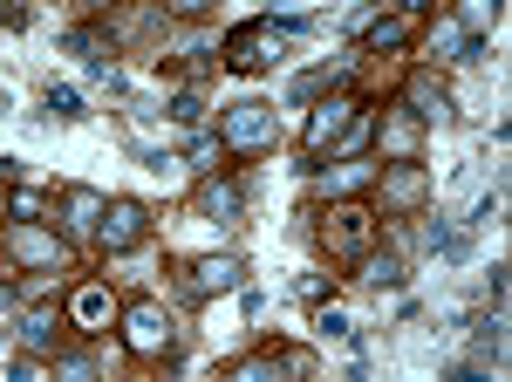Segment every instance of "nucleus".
Here are the masks:
<instances>
[{"label": "nucleus", "instance_id": "obj_10", "mask_svg": "<svg viewBox=\"0 0 512 382\" xmlns=\"http://www.w3.org/2000/svg\"><path fill=\"white\" fill-rule=\"evenodd\" d=\"M7 253L14 260H28V267H62L69 253H62V239H48L41 226H14L7 232Z\"/></svg>", "mask_w": 512, "mask_h": 382}, {"label": "nucleus", "instance_id": "obj_25", "mask_svg": "<svg viewBox=\"0 0 512 382\" xmlns=\"http://www.w3.org/2000/svg\"><path fill=\"white\" fill-rule=\"evenodd\" d=\"M55 382H96V376H89V362H62V376H55Z\"/></svg>", "mask_w": 512, "mask_h": 382}, {"label": "nucleus", "instance_id": "obj_18", "mask_svg": "<svg viewBox=\"0 0 512 382\" xmlns=\"http://www.w3.org/2000/svg\"><path fill=\"white\" fill-rule=\"evenodd\" d=\"M362 41H369V48H403V41H410V28H403V21H369V28H362Z\"/></svg>", "mask_w": 512, "mask_h": 382}, {"label": "nucleus", "instance_id": "obj_24", "mask_svg": "<svg viewBox=\"0 0 512 382\" xmlns=\"http://www.w3.org/2000/svg\"><path fill=\"white\" fill-rule=\"evenodd\" d=\"M178 123H205V103L198 96H178Z\"/></svg>", "mask_w": 512, "mask_h": 382}, {"label": "nucleus", "instance_id": "obj_16", "mask_svg": "<svg viewBox=\"0 0 512 382\" xmlns=\"http://www.w3.org/2000/svg\"><path fill=\"white\" fill-rule=\"evenodd\" d=\"M499 355H506V321L492 314V321L478 328V362H472V369H485V362H499Z\"/></svg>", "mask_w": 512, "mask_h": 382}, {"label": "nucleus", "instance_id": "obj_8", "mask_svg": "<svg viewBox=\"0 0 512 382\" xmlns=\"http://www.w3.org/2000/svg\"><path fill=\"white\" fill-rule=\"evenodd\" d=\"M424 171H417V164H390V171H383V212H417V205H424Z\"/></svg>", "mask_w": 512, "mask_h": 382}, {"label": "nucleus", "instance_id": "obj_13", "mask_svg": "<svg viewBox=\"0 0 512 382\" xmlns=\"http://www.w3.org/2000/svg\"><path fill=\"white\" fill-rule=\"evenodd\" d=\"M410 103H417V123H437V116H451V96H444V89H437L431 76H410Z\"/></svg>", "mask_w": 512, "mask_h": 382}, {"label": "nucleus", "instance_id": "obj_1", "mask_svg": "<svg viewBox=\"0 0 512 382\" xmlns=\"http://www.w3.org/2000/svg\"><path fill=\"white\" fill-rule=\"evenodd\" d=\"M369 239H376V212L355 205V198H342V205L328 212V226H321L328 260H369Z\"/></svg>", "mask_w": 512, "mask_h": 382}, {"label": "nucleus", "instance_id": "obj_14", "mask_svg": "<svg viewBox=\"0 0 512 382\" xmlns=\"http://www.w3.org/2000/svg\"><path fill=\"white\" fill-rule=\"evenodd\" d=\"M62 205H69V226H76V232H96V226H103V212H110L103 191H69Z\"/></svg>", "mask_w": 512, "mask_h": 382}, {"label": "nucleus", "instance_id": "obj_5", "mask_svg": "<svg viewBox=\"0 0 512 382\" xmlns=\"http://www.w3.org/2000/svg\"><path fill=\"white\" fill-rule=\"evenodd\" d=\"M96 232H103V246H110V253H130V246L151 232V212H144L137 198H117V205L103 212V226H96Z\"/></svg>", "mask_w": 512, "mask_h": 382}, {"label": "nucleus", "instance_id": "obj_2", "mask_svg": "<svg viewBox=\"0 0 512 382\" xmlns=\"http://www.w3.org/2000/svg\"><path fill=\"white\" fill-rule=\"evenodd\" d=\"M274 144V110L267 103H233L219 116V151H267Z\"/></svg>", "mask_w": 512, "mask_h": 382}, {"label": "nucleus", "instance_id": "obj_3", "mask_svg": "<svg viewBox=\"0 0 512 382\" xmlns=\"http://www.w3.org/2000/svg\"><path fill=\"white\" fill-rule=\"evenodd\" d=\"M123 342L137 348V355H164L171 348V314L158 301H130L123 307Z\"/></svg>", "mask_w": 512, "mask_h": 382}, {"label": "nucleus", "instance_id": "obj_7", "mask_svg": "<svg viewBox=\"0 0 512 382\" xmlns=\"http://www.w3.org/2000/svg\"><path fill=\"white\" fill-rule=\"evenodd\" d=\"M110 314H117V301H110V287H103V280L76 287V301H69V321H76L82 335H103V328H110Z\"/></svg>", "mask_w": 512, "mask_h": 382}, {"label": "nucleus", "instance_id": "obj_15", "mask_svg": "<svg viewBox=\"0 0 512 382\" xmlns=\"http://www.w3.org/2000/svg\"><path fill=\"white\" fill-rule=\"evenodd\" d=\"M369 178H376V164H335V171H321V191H342V198H349V191H362Z\"/></svg>", "mask_w": 512, "mask_h": 382}, {"label": "nucleus", "instance_id": "obj_11", "mask_svg": "<svg viewBox=\"0 0 512 382\" xmlns=\"http://www.w3.org/2000/svg\"><path fill=\"white\" fill-rule=\"evenodd\" d=\"M417 144H424V123H417L410 110H390V116H383V157L417 164Z\"/></svg>", "mask_w": 512, "mask_h": 382}, {"label": "nucleus", "instance_id": "obj_12", "mask_svg": "<svg viewBox=\"0 0 512 382\" xmlns=\"http://www.w3.org/2000/svg\"><path fill=\"white\" fill-rule=\"evenodd\" d=\"M239 273H246V267H239L233 253H219V260H198V267H192V294H226V287H239Z\"/></svg>", "mask_w": 512, "mask_h": 382}, {"label": "nucleus", "instance_id": "obj_9", "mask_svg": "<svg viewBox=\"0 0 512 382\" xmlns=\"http://www.w3.org/2000/svg\"><path fill=\"white\" fill-rule=\"evenodd\" d=\"M287 376H308V355H246V362H233L226 382H287Z\"/></svg>", "mask_w": 512, "mask_h": 382}, {"label": "nucleus", "instance_id": "obj_23", "mask_svg": "<svg viewBox=\"0 0 512 382\" xmlns=\"http://www.w3.org/2000/svg\"><path fill=\"white\" fill-rule=\"evenodd\" d=\"M35 212H41V198H35V191H14V219H21V226H28V219H35Z\"/></svg>", "mask_w": 512, "mask_h": 382}, {"label": "nucleus", "instance_id": "obj_6", "mask_svg": "<svg viewBox=\"0 0 512 382\" xmlns=\"http://www.w3.org/2000/svg\"><path fill=\"white\" fill-rule=\"evenodd\" d=\"M355 110H362L355 96H328V103L308 116V151H328V144H335V137H342V130L355 123Z\"/></svg>", "mask_w": 512, "mask_h": 382}, {"label": "nucleus", "instance_id": "obj_21", "mask_svg": "<svg viewBox=\"0 0 512 382\" xmlns=\"http://www.w3.org/2000/svg\"><path fill=\"white\" fill-rule=\"evenodd\" d=\"M48 110L55 116H82V96L76 89H48Z\"/></svg>", "mask_w": 512, "mask_h": 382}, {"label": "nucleus", "instance_id": "obj_17", "mask_svg": "<svg viewBox=\"0 0 512 382\" xmlns=\"http://www.w3.org/2000/svg\"><path fill=\"white\" fill-rule=\"evenodd\" d=\"M362 280H369V287H403V260H396V253H383V260H362Z\"/></svg>", "mask_w": 512, "mask_h": 382}, {"label": "nucleus", "instance_id": "obj_20", "mask_svg": "<svg viewBox=\"0 0 512 382\" xmlns=\"http://www.w3.org/2000/svg\"><path fill=\"white\" fill-rule=\"evenodd\" d=\"M205 212H212V219H233L239 212V185H212L205 191Z\"/></svg>", "mask_w": 512, "mask_h": 382}, {"label": "nucleus", "instance_id": "obj_22", "mask_svg": "<svg viewBox=\"0 0 512 382\" xmlns=\"http://www.w3.org/2000/svg\"><path fill=\"white\" fill-rule=\"evenodd\" d=\"M198 171H219V137H198V151H192Z\"/></svg>", "mask_w": 512, "mask_h": 382}, {"label": "nucleus", "instance_id": "obj_4", "mask_svg": "<svg viewBox=\"0 0 512 382\" xmlns=\"http://www.w3.org/2000/svg\"><path fill=\"white\" fill-rule=\"evenodd\" d=\"M274 55H280V28H274V21H253V28H233V41H226V62H233L239 76L267 69Z\"/></svg>", "mask_w": 512, "mask_h": 382}, {"label": "nucleus", "instance_id": "obj_19", "mask_svg": "<svg viewBox=\"0 0 512 382\" xmlns=\"http://www.w3.org/2000/svg\"><path fill=\"white\" fill-rule=\"evenodd\" d=\"M21 342L28 348H55V314H28V321H21Z\"/></svg>", "mask_w": 512, "mask_h": 382}]
</instances>
